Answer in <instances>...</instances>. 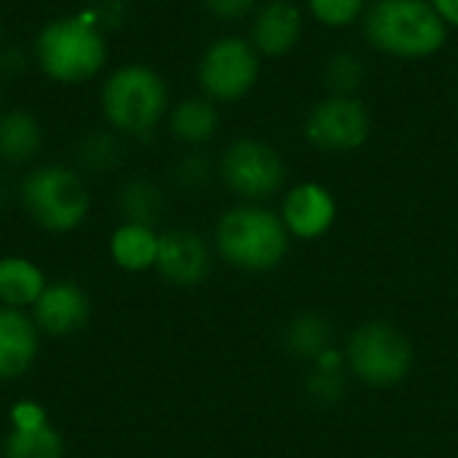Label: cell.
<instances>
[{"label":"cell","mask_w":458,"mask_h":458,"mask_svg":"<svg viewBox=\"0 0 458 458\" xmlns=\"http://www.w3.org/2000/svg\"><path fill=\"white\" fill-rule=\"evenodd\" d=\"M360 30L365 43L392 62H427L451 43V30L429 0H370Z\"/></svg>","instance_id":"1"},{"label":"cell","mask_w":458,"mask_h":458,"mask_svg":"<svg viewBox=\"0 0 458 458\" xmlns=\"http://www.w3.org/2000/svg\"><path fill=\"white\" fill-rule=\"evenodd\" d=\"M293 236L279 212L266 204H236L220 215L215 228V247L220 258L244 274H271L290 255Z\"/></svg>","instance_id":"2"},{"label":"cell","mask_w":458,"mask_h":458,"mask_svg":"<svg viewBox=\"0 0 458 458\" xmlns=\"http://www.w3.org/2000/svg\"><path fill=\"white\" fill-rule=\"evenodd\" d=\"M35 62L56 83L91 81L107 62V40L89 16H59L35 38Z\"/></svg>","instance_id":"3"},{"label":"cell","mask_w":458,"mask_h":458,"mask_svg":"<svg viewBox=\"0 0 458 458\" xmlns=\"http://www.w3.org/2000/svg\"><path fill=\"white\" fill-rule=\"evenodd\" d=\"M99 99L107 123L129 137H148L172 110L164 75L140 62L110 72Z\"/></svg>","instance_id":"4"},{"label":"cell","mask_w":458,"mask_h":458,"mask_svg":"<svg viewBox=\"0 0 458 458\" xmlns=\"http://www.w3.org/2000/svg\"><path fill=\"white\" fill-rule=\"evenodd\" d=\"M349 373L373 389L403 384L416 365L411 338L386 319H368L357 325L344 346Z\"/></svg>","instance_id":"5"},{"label":"cell","mask_w":458,"mask_h":458,"mask_svg":"<svg viewBox=\"0 0 458 458\" xmlns=\"http://www.w3.org/2000/svg\"><path fill=\"white\" fill-rule=\"evenodd\" d=\"M220 182L247 204H263L287 191L290 164L284 153L263 137H236L217 158Z\"/></svg>","instance_id":"6"},{"label":"cell","mask_w":458,"mask_h":458,"mask_svg":"<svg viewBox=\"0 0 458 458\" xmlns=\"http://www.w3.org/2000/svg\"><path fill=\"white\" fill-rule=\"evenodd\" d=\"M263 75V56L247 35H220L207 43L196 62V81L204 97L217 105H236L247 99Z\"/></svg>","instance_id":"7"},{"label":"cell","mask_w":458,"mask_h":458,"mask_svg":"<svg viewBox=\"0 0 458 458\" xmlns=\"http://www.w3.org/2000/svg\"><path fill=\"white\" fill-rule=\"evenodd\" d=\"M301 131L319 153L352 156L373 140V113L360 94H325L306 110Z\"/></svg>","instance_id":"8"},{"label":"cell","mask_w":458,"mask_h":458,"mask_svg":"<svg viewBox=\"0 0 458 458\" xmlns=\"http://www.w3.org/2000/svg\"><path fill=\"white\" fill-rule=\"evenodd\" d=\"M21 204L48 231H72L89 212V191L78 172L59 164L32 169L21 182Z\"/></svg>","instance_id":"9"},{"label":"cell","mask_w":458,"mask_h":458,"mask_svg":"<svg viewBox=\"0 0 458 458\" xmlns=\"http://www.w3.org/2000/svg\"><path fill=\"white\" fill-rule=\"evenodd\" d=\"M279 217L293 239L317 242L335 228L338 199L330 185L319 180H301L287 185V191L282 193Z\"/></svg>","instance_id":"10"},{"label":"cell","mask_w":458,"mask_h":458,"mask_svg":"<svg viewBox=\"0 0 458 458\" xmlns=\"http://www.w3.org/2000/svg\"><path fill=\"white\" fill-rule=\"evenodd\" d=\"M309 16L295 0H263L250 19V43L263 59L290 56L306 35Z\"/></svg>","instance_id":"11"},{"label":"cell","mask_w":458,"mask_h":458,"mask_svg":"<svg viewBox=\"0 0 458 458\" xmlns=\"http://www.w3.org/2000/svg\"><path fill=\"white\" fill-rule=\"evenodd\" d=\"M156 268L161 271V276L166 282H172L177 287H196L212 271L209 244L188 228L166 231L158 236Z\"/></svg>","instance_id":"12"},{"label":"cell","mask_w":458,"mask_h":458,"mask_svg":"<svg viewBox=\"0 0 458 458\" xmlns=\"http://www.w3.org/2000/svg\"><path fill=\"white\" fill-rule=\"evenodd\" d=\"M5 458H62V437L32 403L13 408V432L5 443Z\"/></svg>","instance_id":"13"},{"label":"cell","mask_w":458,"mask_h":458,"mask_svg":"<svg viewBox=\"0 0 458 458\" xmlns=\"http://www.w3.org/2000/svg\"><path fill=\"white\" fill-rule=\"evenodd\" d=\"M166 123L177 142L188 145L191 150H201L204 145H209L217 137V131L223 126V115H220L217 102H212L204 94H196V97H185L177 105H172Z\"/></svg>","instance_id":"14"},{"label":"cell","mask_w":458,"mask_h":458,"mask_svg":"<svg viewBox=\"0 0 458 458\" xmlns=\"http://www.w3.org/2000/svg\"><path fill=\"white\" fill-rule=\"evenodd\" d=\"M89 317V298L78 284L59 282L40 293L35 301V319L51 335L75 333Z\"/></svg>","instance_id":"15"},{"label":"cell","mask_w":458,"mask_h":458,"mask_svg":"<svg viewBox=\"0 0 458 458\" xmlns=\"http://www.w3.org/2000/svg\"><path fill=\"white\" fill-rule=\"evenodd\" d=\"M38 352L35 325L16 309H0V378L21 376Z\"/></svg>","instance_id":"16"},{"label":"cell","mask_w":458,"mask_h":458,"mask_svg":"<svg viewBox=\"0 0 458 458\" xmlns=\"http://www.w3.org/2000/svg\"><path fill=\"white\" fill-rule=\"evenodd\" d=\"M282 346L290 357L314 365L322 354L335 349V327L327 317L317 311L295 314L282 330Z\"/></svg>","instance_id":"17"},{"label":"cell","mask_w":458,"mask_h":458,"mask_svg":"<svg viewBox=\"0 0 458 458\" xmlns=\"http://www.w3.org/2000/svg\"><path fill=\"white\" fill-rule=\"evenodd\" d=\"M43 126L21 107L0 110V158L8 164H27L40 153Z\"/></svg>","instance_id":"18"},{"label":"cell","mask_w":458,"mask_h":458,"mask_svg":"<svg viewBox=\"0 0 458 458\" xmlns=\"http://www.w3.org/2000/svg\"><path fill=\"white\" fill-rule=\"evenodd\" d=\"M370 75L368 59L357 48H335L322 59V86L325 94H360Z\"/></svg>","instance_id":"19"},{"label":"cell","mask_w":458,"mask_h":458,"mask_svg":"<svg viewBox=\"0 0 458 458\" xmlns=\"http://www.w3.org/2000/svg\"><path fill=\"white\" fill-rule=\"evenodd\" d=\"M113 260L126 271H145L156 266L158 258V233L148 225L123 223L110 242Z\"/></svg>","instance_id":"20"},{"label":"cell","mask_w":458,"mask_h":458,"mask_svg":"<svg viewBox=\"0 0 458 458\" xmlns=\"http://www.w3.org/2000/svg\"><path fill=\"white\" fill-rule=\"evenodd\" d=\"M118 209L126 217V223L153 228L166 209V199H164V191L153 180L134 177L118 188Z\"/></svg>","instance_id":"21"},{"label":"cell","mask_w":458,"mask_h":458,"mask_svg":"<svg viewBox=\"0 0 458 458\" xmlns=\"http://www.w3.org/2000/svg\"><path fill=\"white\" fill-rule=\"evenodd\" d=\"M46 290L43 274L35 263L24 258H3L0 260V301L11 309L30 306Z\"/></svg>","instance_id":"22"},{"label":"cell","mask_w":458,"mask_h":458,"mask_svg":"<svg viewBox=\"0 0 458 458\" xmlns=\"http://www.w3.org/2000/svg\"><path fill=\"white\" fill-rule=\"evenodd\" d=\"M368 5L370 0H303V11L309 21L333 32L360 27Z\"/></svg>","instance_id":"23"},{"label":"cell","mask_w":458,"mask_h":458,"mask_svg":"<svg viewBox=\"0 0 458 458\" xmlns=\"http://www.w3.org/2000/svg\"><path fill=\"white\" fill-rule=\"evenodd\" d=\"M349 368H325V365H309V373H306V394L311 403L317 405H338L344 397H346V386H349V378H346Z\"/></svg>","instance_id":"24"},{"label":"cell","mask_w":458,"mask_h":458,"mask_svg":"<svg viewBox=\"0 0 458 458\" xmlns=\"http://www.w3.org/2000/svg\"><path fill=\"white\" fill-rule=\"evenodd\" d=\"M75 158L89 172H110L121 161V142L110 131H89L78 142Z\"/></svg>","instance_id":"25"},{"label":"cell","mask_w":458,"mask_h":458,"mask_svg":"<svg viewBox=\"0 0 458 458\" xmlns=\"http://www.w3.org/2000/svg\"><path fill=\"white\" fill-rule=\"evenodd\" d=\"M212 174H217V164H212V158L201 150H191L185 153L174 169H172V180L182 188V191H201L209 185Z\"/></svg>","instance_id":"26"},{"label":"cell","mask_w":458,"mask_h":458,"mask_svg":"<svg viewBox=\"0 0 458 458\" xmlns=\"http://www.w3.org/2000/svg\"><path fill=\"white\" fill-rule=\"evenodd\" d=\"M199 3L212 19L223 24H239V21H250L263 0H199Z\"/></svg>","instance_id":"27"},{"label":"cell","mask_w":458,"mask_h":458,"mask_svg":"<svg viewBox=\"0 0 458 458\" xmlns=\"http://www.w3.org/2000/svg\"><path fill=\"white\" fill-rule=\"evenodd\" d=\"M89 19L97 27H110V24H121L126 19V0H97Z\"/></svg>","instance_id":"28"},{"label":"cell","mask_w":458,"mask_h":458,"mask_svg":"<svg viewBox=\"0 0 458 458\" xmlns=\"http://www.w3.org/2000/svg\"><path fill=\"white\" fill-rule=\"evenodd\" d=\"M432 3V8L440 13V19L448 24V30L451 32H456L458 30V0H429Z\"/></svg>","instance_id":"29"},{"label":"cell","mask_w":458,"mask_h":458,"mask_svg":"<svg viewBox=\"0 0 458 458\" xmlns=\"http://www.w3.org/2000/svg\"><path fill=\"white\" fill-rule=\"evenodd\" d=\"M27 67V56L21 54V51H16V48H11V51H5V54H0V70H8V72H21Z\"/></svg>","instance_id":"30"},{"label":"cell","mask_w":458,"mask_h":458,"mask_svg":"<svg viewBox=\"0 0 458 458\" xmlns=\"http://www.w3.org/2000/svg\"><path fill=\"white\" fill-rule=\"evenodd\" d=\"M5 196V177H0V199Z\"/></svg>","instance_id":"31"},{"label":"cell","mask_w":458,"mask_h":458,"mask_svg":"<svg viewBox=\"0 0 458 458\" xmlns=\"http://www.w3.org/2000/svg\"><path fill=\"white\" fill-rule=\"evenodd\" d=\"M0 105H3V86H0Z\"/></svg>","instance_id":"32"},{"label":"cell","mask_w":458,"mask_h":458,"mask_svg":"<svg viewBox=\"0 0 458 458\" xmlns=\"http://www.w3.org/2000/svg\"><path fill=\"white\" fill-rule=\"evenodd\" d=\"M0 35H3V21H0Z\"/></svg>","instance_id":"33"}]
</instances>
